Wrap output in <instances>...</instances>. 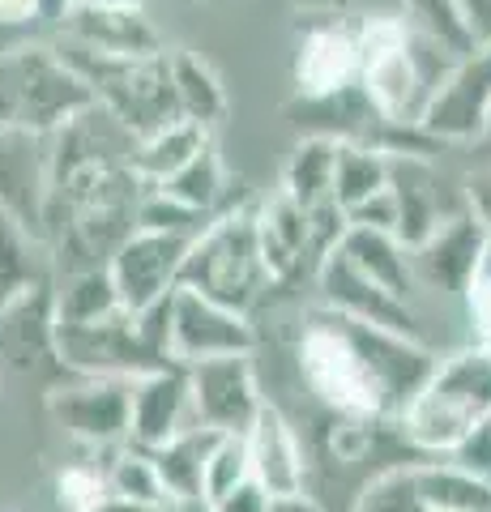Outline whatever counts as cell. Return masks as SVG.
Returning <instances> with one entry per match:
<instances>
[{
	"instance_id": "6da1fadb",
	"label": "cell",
	"mask_w": 491,
	"mask_h": 512,
	"mask_svg": "<svg viewBox=\"0 0 491 512\" xmlns=\"http://www.w3.org/2000/svg\"><path fill=\"white\" fill-rule=\"evenodd\" d=\"M436 350L398 333L359 325L329 308H316L299 333V376L329 414L398 423L410 397L436 367Z\"/></svg>"
},
{
	"instance_id": "7a4b0ae2",
	"label": "cell",
	"mask_w": 491,
	"mask_h": 512,
	"mask_svg": "<svg viewBox=\"0 0 491 512\" xmlns=\"http://www.w3.org/2000/svg\"><path fill=\"white\" fill-rule=\"evenodd\" d=\"M398 427L402 444L419 461L453 457L491 427V346L466 342L440 355L423 389L410 397Z\"/></svg>"
},
{
	"instance_id": "3957f363",
	"label": "cell",
	"mask_w": 491,
	"mask_h": 512,
	"mask_svg": "<svg viewBox=\"0 0 491 512\" xmlns=\"http://www.w3.org/2000/svg\"><path fill=\"white\" fill-rule=\"evenodd\" d=\"M94 107L86 77L52 43H18L0 52V128L52 141Z\"/></svg>"
},
{
	"instance_id": "277c9868",
	"label": "cell",
	"mask_w": 491,
	"mask_h": 512,
	"mask_svg": "<svg viewBox=\"0 0 491 512\" xmlns=\"http://www.w3.org/2000/svg\"><path fill=\"white\" fill-rule=\"evenodd\" d=\"M274 286L269 265L261 256V235H257V205H231L210 218L193 248H188L180 291H193L201 299H214L223 308L248 316L257 299Z\"/></svg>"
},
{
	"instance_id": "5b68a950",
	"label": "cell",
	"mask_w": 491,
	"mask_h": 512,
	"mask_svg": "<svg viewBox=\"0 0 491 512\" xmlns=\"http://www.w3.org/2000/svg\"><path fill=\"white\" fill-rule=\"evenodd\" d=\"M56 47L65 52L73 69L86 77L94 103L112 120H120L137 141L180 120L176 86H171V52L99 56V52H86V47H73V43H56Z\"/></svg>"
},
{
	"instance_id": "8992f818",
	"label": "cell",
	"mask_w": 491,
	"mask_h": 512,
	"mask_svg": "<svg viewBox=\"0 0 491 512\" xmlns=\"http://www.w3.org/2000/svg\"><path fill=\"white\" fill-rule=\"evenodd\" d=\"M47 414L69 440L90 448H124L133 431V380L73 376L47 389Z\"/></svg>"
},
{
	"instance_id": "52a82bcc",
	"label": "cell",
	"mask_w": 491,
	"mask_h": 512,
	"mask_svg": "<svg viewBox=\"0 0 491 512\" xmlns=\"http://www.w3.org/2000/svg\"><path fill=\"white\" fill-rule=\"evenodd\" d=\"M316 291H321V308L338 312L346 320H359V325H372V329H385V333H398V338H410V342H423V320L415 312V303L385 291L380 282H372L363 269L346 256L342 248H334L316 265Z\"/></svg>"
},
{
	"instance_id": "ba28073f",
	"label": "cell",
	"mask_w": 491,
	"mask_h": 512,
	"mask_svg": "<svg viewBox=\"0 0 491 512\" xmlns=\"http://www.w3.org/2000/svg\"><path fill=\"white\" fill-rule=\"evenodd\" d=\"M193 239L188 235H163V231H133L129 244L112 256V282L120 291L124 312L146 316L158 303H167L180 291V274L188 261Z\"/></svg>"
},
{
	"instance_id": "9c48e42d",
	"label": "cell",
	"mask_w": 491,
	"mask_h": 512,
	"mask_svg": "<svg viewBox=\"0 0 491 512\" xmlns=\"http://www.w3.org/2000/svg\"><path fill=\"white\" fill-rule=\"evenodd\" d=\"M188 397H193V423L218 431V436H244L265 410L252 355L188 367Z\"/></svg>"
},
{
	"instance_id": "30bf717a",
	"label": "cell",
	"mask_w": 491,
	"mask_h": 512,
	"mask_svg": "<svg viewBox=\"0 0 491 512\" xmlns=\"http://www.w3.org/2000/svg\"><path fill=\"white\" fill-rule=\"evenodd\" d=\"M171 359L180 367H197L210 359H231V355H252L257 350V329L252 320L223 308L214 299H201L193 291L171 295Z\"/></svg>"
},
{
	"instance_id": "8fae6325",
	"label": "cell",
	"mask_w": 491,
	"mask_h": 512,
	"mask_svg": "<svg viewBox=\"0 0 491 512\" xmlns=\"http://www.w3.org/2000/svg\"><path fill=\"white\" fill-rule=\"evenodd\" d=\"M432 141H479L491 133V47H479L453 64L419 116Z\"/></svg>"
},
{
	"instance_id": "7c38bea8",
	"label": "cell",
	"mask_w": 491,
	"mask_h": 512,
	"mask_svg": "<svg viewBox=\"0 0 491 512\" xmlns=\"http://www.w3.org/2000/svg\"><path fill=\"white\" fill-rule=\"evenodd\" d=\"M487 239L491 235L483 231V222L474 218L470 210H453L419 248H410L419 291H432V295L466 303L470 286H474V278H479V269H483Z\"/></svg>"
},
{
	"instance_id": "4fadbf2b",
	"label": "cell",
	"mask_w": 491,
	"mask_h": 512,
	"mask_svg": "<svg viewBox=\"0 0 491 512\" xmlns=\"http://www.w3.org/2000/svg\"><path fill=\"white\" fill-rule=\"evenodd\" d=\"M47 184H52V141L0 128V210L18 218L47 244Z\"/></svg>"
},
{
	"instance_id": "5bb4252c",
	"label": "cell",
	"mask_w": 491,
	"mask_h": 512,
	"mask_svg": "<svg viewBox=\"0 0 491 512\" xmlns=\"http://www.w3.org/2000/svg\"><path fill=\"white\" fill-rule=\"evenodd\" d=\"M248 444V461H252V478L269 491V495H299L312 491V461L299 427L282 414L274 402H265L257 414V423L244 431Z\"/></svg>"
},
{
	"instance_id": "9a60e30c",
	"label": "cell",
	"mask_w": 491,
	"mask_h": 512,
	"mask_svg": "<svg viewBox=\"0 0 491 512\" xmlns=\"http://www.w3.org/2000/svg\"><path fill=\"white\" fill-rule=\"evenodd\" d=\"M197 427L193 423V397H188V367L167 363L158 372L133 380V431L129 444L146 448H163L167 440H176L180 431Z\"/></svg>"
},
{
	"instance_id": "2e32d148",
	"label": "cell",
	"mask_w": 491,
	"mask_h": 512,
	"mask_svg": "<svg viewBox=\"0 0 491 512\" xmlns=\"http://www.w3.org/2000/svg\"><path fill=\"white\" fill-rule=\"evenodd\" d=\"M60 35L73 47L99 56H158L167 52L158 26L146 18V9H90L73 5L60 22Z\"/></svg>"
},
{
	"instance_id": "e0dca14e",
	"label": "cell",
	"mask_w": 491,
	"mask_h": 512,
	"mask_svg": "<svg viewBox=\"0 0 491 512\" xmlns=\"http://www.w3.org/2000/svg\"><path fill=\"white\" fill-rule=\"evenodd\" d=\"M363 77V56H359V35L346 26H316L299 47L295 60V86L308 103L338 99Z\"/></svg>"
},
{
	"instance_id": "ac0fdd59",
	"label": "cell",
	"mask_w": 491,
	"mask_h": 512,
	"mask_svg": "<svg viewBox=\"0 0 491 512\" xmlns=\"http://www.w3.org/2000/svg\"><path fill=\"white\" fill-rule=\"evenodd\" d=\"M52 291H56V282H47L0 312V363L13 367V372H35L43 359H52L60 367Z\"/></svg>"
},
{
	"instance_id": "d6986e66",
	"label": "cell",
	"mask_w": 491,
	"mask_h": 512,
	"mask_svg": "<svg viewBox=\"0 0 491 512\" xmlns=\"http://www.w3.org/2000/svg\"><path fill=\"white\" fill-rule=\"evenodd\" d=\"M257 235H261V256L274 282H291L304 265L316 274L321 252H316V239H312V218L291 197L278 192L274 201L257 205Z\"/></svg>"
},
{
	"instance_id": "ffe728a7",
	"label": "cell",
	"mask_w": 491,
	"mask_h": 512,
	"mask_svg": "<svg viewBox=\"0 0 491 512\" xmlns=\"http://www.w3.org/2000/svg\"><path fill=\"white\" fill-rule=\"evenodd\" d=\"M389 188L402 210L398 239L406 248H419L449 218L440 210V188H436V171L427 163V154H389Z\"/></svg>"
},
{
	"instance_id": "44dd1931",
	"label": "cell",
	"mask_w": 491,
	"mask_h": 512,
	"mask_svg": "<svg viewBox=\"0 0 491 512\" xmlns=\"http://www.w3.org/2000/svg\"><path fill=\"white\" fill-rule=\"evenodd\" d=\"M218 444V431L210 427H188L176 440H167L163 448H154V466L163 474L171 504L184 512L205 508V470H210V453Z\"/></svg>"
},
{
	"instance_id": "7402d4cb",
	"label": "cell",
	"mask_w": 491,
	"mask_h": 512,
	"mask_svg": "<svg viewBox=\"0 0 491 512\" xmlns=\"http://www.w3.org/2000/svg\"><path fill=\"white\" fill-rule=\"evenodd\" d=\"M47 282H56L52 248L0 210V312Z\"/></svg>"
},
{
	"instance_id": "603a6c76",
	"label": "cell",
	"mask_w": 491,
	"mask_h": 512,
	"mask_svg": "<svg viewBox=\"0 0 491 512\" xmlns=\"http://www.w3.org/2000/svg\"><path fill=\"white\" fill-rule=\"evenodd\" d=\"M338 146L342 137L312 133L291 150L287 167H282V197H291L299 210H321L334 201V171H338Z\"/></svg>"
},
{
	"instance_id": "cb8c5ba5",
	"label": "cell",
	"mask_w": 491,
	"mask_h": 512,
	"mask_svg": "<svg viewBox=\"0 0 491 512\" xmlns=\"http://www.w3.org/2000/svg\"><path fill=\"white\" fill-rule=\"evenodd\" d=\"M415 483L432 512H491V478L453 457L415 461Z\"/></svg>"
},
{
	"instance_id": "d4e9b609",
	"label": "cell",
	"mask_w": 491,
	"mask_h": 512,
	"mask_svg": "<svg viewBox=\"0 0 491 512\" xmlns=\"http://www.w3.org/2000/svg\"><path fill=\"white\" fill-rule=\"evenodd\" d=\"M351 261L368 274L372 282H380L385 291L402 295L415 303L419 295V282H415V261H410V248L402 244L398 235H385V231H363V227H351L346 239L338 244Z\"/></svg>"
},
{
	"instance_id": "484cf974",
	"label": "cell",
	"mask_w": 491,
	"mask_h": 512,
	"mask_svg": "<svg viewBox=\"0 0 491 512\" xmlns=\"http://www.w3.org/2000/svg\"><path fill=\"white\" fill-rule=\"evenodd\" d=\"M52 299H56V329L99 325V320L124 312L112 269H73V274L56 278Z\"/></svg>"
},
{
	"instance_id": "4316f807",
	"label": "cell",
	"mask_w": 491,
	"mask_h": 512,
	"mask_svg": "<svg viewBox=\"0 0 491 512\" xmlns=\"http://www.w3.org/2000/svg\"><path fill=\"white\" fill-rule=\"evenodd\" d=\"M205 146H210V128L176 120V124L158 128V133H150V137H141L129 167H133V175L141 184H167L171 175L184 171Z\"/></svg>"
},
{
	"instance_id": "83f0119b",
	"label": "cell",
	"mask_w": 491,
	"mask_h": 512,
	"mask_svg": "<svg viewBox=\"0 0 491 512\" xmlns=\"http://www.w3.org/2000/svg\"><path fill=\"white\" fill-rule=\"evenodd\" d=\"M171 86H176L180 120L214 128L227 116V90L218 82V73L197 52H188V47H176V52H171Z\"/></svg>"
},
{
	"instance_id": "f1b7e54d",
	"label": "cell",
	"mask_w": 491,
	"mask_h": 512,
	"mask_svg": "<svg viewBox=\"0 0 491 512\" xmlns=\"http://www.w3.org/2000/svg\"><path fill=\"white\" fill-rule=\"evenodd\" d=\"M107 487H112V500L116 504H129V508H176L167 495V483L158 474L154 457L137 444H124L112 448V461H107Z\"/></svg>"
},
{
	"instance_id": "f546056e",
	"label": "cell",
	"mask_w": 491,
	"mask_h": 512,
	"mask_svg": "<svg viewBox=\"0 0 491 512\" xmlns=\"http://www.w3.org/2000/svg\"><path fill=\"white\" fill-rule=\"evenodd\" d=\"M389 188V154L363 141H342L338 146V171H334V201L342 214H355L363 201Z\"/></svg>"
},
{
	"instance_id": "4dcf8cb0",
	"label": "cell",
	"mask_w": 491,
	"mask_h": 512,
	"mask_svg": "<svg viewBox=\"0 0 491 512\" xmlns=\"http://www.w3.org/2000/svg\"><path fill=\"white\" fill-rule=\"evenodd\" d=\"M346 512H432L423 504L419 483H415V461H393V466L376 470L363 478L355 500Z\"/></svg>"
},
{
	"instance_id": "1f68e13d",
	"label": "cell",
	"mask_w": 491,
	"mask_h": 512,
	"mask_svg": "<svg viewBox=\"0 0 491 512\" xmlns=\"http://www.w3.org/2000/svg\"><path fill=\"white\" fill-rule=\"evenodd\" d=\"M158 188H167L176 201L193 205V210H197V214H205V218H214L218 210H227V205H223L227 171H223V158H218L214 141H210V146H205V150H201V154H197L184 171H176L167 184H158Z\"/></svg>"
},
{
	"instance_id": "d6a6232c",
	"label": "cell",
	"mask_w": 491,
	"mask_h": 512,
	"mask_svg": "<svg viewBox=\"0 0 491 512\" xmlns=\"http://www.w3.org/2000/svg\"><path fill=\"white\" fill-rule=\"evenodd\" d=\"M329 414V410H325ZM389 423L380 419H363V414H329V423L321 431V444H325V457L334 466H359L368 461L380 444V431Z\"/></svg>"
},
{
	"instance_id": "836d02e7",
	"label": "cell",
	"mask_w": 491,
	"mask_h": 512,
	"mask_svg": "<svg viewBox=\"0 0 491 512\" xmlns=\"http://www.w3.org/2000/svg\"><path fill=\"white\" fill-rule=\"evenodd\" d=\"M205 227H210V218L197 214L193 205L176 201L167 188H158V184L141 188V201H137V231H163V235H188V239H197Z\"/></svg>"
},
{
	"instance_id": "e575fe53",
	"label": "cell",
	"mask_w": 491,
	"mask_h": 512,
	"mask_svg": "<svg viewBox=\"0 0 491 512\" xmlns=\"http://www.w3.org/2000/svg\"><path fill=\"white\" fill-rule=\"evenodd\" d=\"M112 504V487H107V470L77 461L56 474V508L60 512H103Z\"/></svg>"
},
{
	"instance_id": "d590c367",
	"label": "cell",
	"mask_w": 491,
	"mask_h": 512,
	"mask_svg": "<svg viewBox=\"0 0 491 512\" xmlns=\"http://www.w3.org/2000/svg\"><path fill=\"white\" fill-rule=\"evenodd\" d=\"M406 9H410V18H415V26H410L415 35L440 43L453 56H470L474 52V43L466 35L462 18H457L453 0H406Z\"/></svg>"
},
{
	"instance_id": "8d00e7d4",
	"label": "cell",
	"mask_w": 491,
	"mask_h": 512,
	"mask_svg": "<svg viewBox=\"0 0 491 512\" xmlns=\"http://www.w3.org/2000/svg\"><path fill=\"white\" fill-rule=\"evenodd\" d=\"M248 478H252V461H248L244 436H218L214 453H210V470H205V508L218 504L223 495H231L240 483H248Z\"/></svg>"
},
{
	"instance_id": "74e56055",
	"label": "cell",
	"mask_w": 491,
	"mask_h": 512,
	"mask_svg": "<svg viewBox=\"0 0 491 512\" xmlns=\"http://www.w3.org/2000/svg\"><path fill=\"white\" fill-rule=\"evenodd\" d=\"M466 320H470V342L491 346V278H474L466 295Z\"/></svg>"
},
{
	"instance_id": "f35d334b",
	"label": "cell",
	"mask_w": 491,
	"mask_h": 512,
	"mask_svg": "<svg viewBox=\"0 0 491 512\" xmlns=\"http://www.w3.org/2000/svg\"><path fill=\"white\" fill-rule=\"evenodd\" d=\"M269 504H274V495H269L257 478H248V483H240L231 495H223V500L210 504L205 512H269Z\"/></svg>"
},
{
	"instance_id": "ab89813d",
	"label": "cell",
	"mask_w": 491,
	"mask_h": 512,
	"mask_svg": "<svg viewBox=\"0 0 491 512\" xmlns=\"http://www.w3.org/2000/svg\"><path fill=\"white\" fill-rule=\"evenodd\" d=\"M453 9L466 26L474 52H479V47H491V0H453Z\"/></svg>"
},
{
	"instance_id": "60d3db41",
	"label": "cell",
	"mask_w": 491,
	"mask_h": 512,
	"mask_svg": "<svg viewBox=\"0 0 491 512\" xmlns=\"http://www.w3.org/2000/svg\"><path fill=\"white\" fill-rule=\"evenodd\" d=\"M466 210L483 222V231L491 235V163L466 175Z\"/></svg>"
},
{
	"instance_id": "b9f144b4",
	"label": "cell",
	"mask_w": 491,
	"mask_h": 512,
	"mask_svg": "<svg viewBox=\"0 0 491 512\" xmlns=\"http://www.w3.org/2000/svg\"><path fill=\"white\" fill-rule=\"evenodd\" d=\"M43 18V0H0V26H26Z\"/></svg>"
},
{
	"instance_id": "7bdbcfd3",
	"label": "cell",
	"mask_w": 491,
	"mask_h": 512,
	"mask_svg": "<svg viewBox=\"0 0 491 512\" xmlns=\"http://www.w3.org/2000/svg\"><path fill=\"white\" fill-rule=\"evenodd\" d=\"M269 512H329L312 491H299V495H274Z\"/></svg>"
},
{
	"instance_id": "ee69618b",
	"label": "cell",
	"mask_w": 491,
	"mask_h": 512,
	"mask_svg": "<svg viewBox=\"0 0 491 512\" xmlns=\"http://www.w3.org/2000/svg\"><path fill=\"white\" fill-rule=\"evenodd\" d=\"M73 5H90V9H141L146 0H73Z\"/></svg>"
},
{
	"instance_id": "f6af8a7d",
	"label": "cell",
	"mask_w": 491,
	"mask_h": 512,
	"mask_svg": "<svg viewBox=\"0 0 491 512\" xmlns=\"http://www.w3.org/2000/svg\"><path fill=\"white\" fill-rule=\"evenodd\" d=\"M103 512H184V508H129V504H116V500H112Z\"/></svg>"
}]
</instances>
